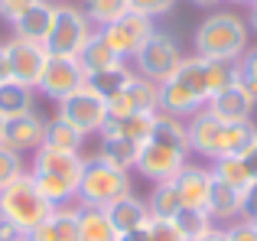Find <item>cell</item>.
Segmentation results:
<instances>
[{"label": "cell", "instance_id": "cell-26", "mask_svg": "<svg viewBox=\"0 0 257 241\" xmlns=\"http://www.w3.org/2000/svg\"><path fill=\"white\" fill-rule=\"evenodd\" d=\"M78 62H82L85 75H98V72H107V69H117V65H124V59L114 56V52L104 46V39L98 36V30H94V36L88 39V46L82 49Z\"/></svg>", "mask_w": 257, "mask_h": 241}, {"label": "cell", "instance_id": "cell-52", "mask_svg": "<svg viewBox=\"0 0 257 241\" xmlns=\"http://www.w3.org/2000/svg\"><path fill=\"white\" fill-rule=\"evenodd\" d=\"M17 241H30V238H17Z\"/></svg>", "mask_w": 257, "mask_h": 241}, {"label": "cell", "instance_id": "cell-36", "mask_svg": "<svg viewBox=\"0 0 257 241\" xmlns=\"http://www.w3.org/2000/svg\"><path fill=\"white\" fill-rule=\"evenodd\" d=\"M234 65H238V85L257 101V46L244 49V56H241Z\"/></svg>", "mask_w": 257, "mask_h": 241}, {"label": "cell", "instance_id": "cell-35", "mask_svg": "<svg viewBox=\"0 0 257 241\" xmlns=\"http://www.w3.org/2000/svg\"><path fill=\"white\" fill-rule=\"evenodd\" d=\"M131 78H134V69L124 62V65H117V69H107V72H98V75H88V85H91L98 95L114 98L127 82H131Z\"/></svg>", "mask_w": 257, "mask_h": 241}, {"label": "cell", "instance_id": "cell-41", "mask_svg": "<svg viewBox=\"0 0 257 241\" xmlns=\"http://www.w3.org/2000/svg\"><path fill=\"white\" fill-rule=\"evenodd\" d=\"M33 4H36V0H0V17H4L7 23H17Z\"/></svg>", "mask_w": 257, "mask_h": 241}, {"label": "cell", "instance_id": "cell-15", "mask_svg": "<svg viewBox=\"0 0 257 241\" xmlns=\"http://www.w3.org/2000/svg\"><path fill=\"white\" fill-rule=\"evenodd\" d=\"M176 189H179L182 209H205L208 205V192H212V166H199V163H186L176 173Z\"/></svg>", "mask_w": 257, "mask_h": 241}, {"label": "cell", "instance_id": "cell-31", "mask_svg": "<svg viewBox=\"0 0 257 241\" xmlns=\"http://www.w3.org/2000/svg\"><path fill=\"white\" fill-rule=\"evenodd\" d=\"M212 176L218 179V183L231 186V189H241V192H244L247 183H251V173H247V166H244V160H241V157H221V160H215V163H212Z\"/></svg>", "mask_w": 257, "mask_h": 241}, {"label": "cell", "instance_id": "cell-33", "mask_svg": "<svg viewBox=\"0 0 257 241\" xmlns=\"http://www.w3.org/2000/svg\"><path fill=\"white\" fill-rule=\"evenodd\" d=\"M257 144V127L254 120H241V124L225 127V157H244Z\"/></svg>", "mask_w": 257, "mask_h": 241}, {"label": "cell", "instance_id": "cell-53", "mask_svg": "<svg viewBox=\"0 0 257 241\" xmlns=\"http://www.w3.org/2000/svg\"><path fill=\"white\" fill-rule=\"evenodd\" d=\"M254 225H257V218H254Z\"/></svg>", "mask_w": 257, "mask_h": 241}, {"label": "cell", "instance_id": "cell-50", "mask_svg": "<svg viewBox=\"0 0 257 241\" xmlns=\"http://www.w3.org/2000/svg\"><path fill=\"white\" fill-rule=\"evenodd\" d=\"M4 124H7V120H4V117H0V140H4Z\"/></svg>", "mask_w": 257, "mask_h": 241}, {"label": "cell", "instance_id": "cell-40", "mask_svg": "<svg viewBox=\"0 0 257 241\" xmlns=\"http://www.w3.org/2000/svg\"><path fill=\"white\" fill-rule=\"evenodd\" d=\"M176 7V0H131V10L134 13H144V17L157 20V17H166Z\"/></svg>", "mask_w": 257, "mask_h": 241}, {"label": "cell", "instance_id": "cell-39", "mask_svg": "<svg viewBox=\"0 0 257 241\" xmlns=\"http://www.w3.org/2000/svg\"><path fill=\"white\" fill-rule=\"evenodd\" d=\"M225 241H257V225L254 218H238V222L225 225Z\"/></svg>", "mask_w": 257, "mask_h": 241}, {"label": "cell", "instance_id": "cell-22", "mask_svg": "<svg viewBox=\"0 0 257 241\" xmlns=\"http://www.w3.org/2000/svg\"><path fill=\"white\" fill-rule=\"evenodd\" d=\"M78 235L82 241H117V228L101 205H78Z\"/></svg>", "mask_w": 257, "mask_h": 241}, {"label": "cell", "instance_id": "cell-17", "mask_svg": "<svg viewBox=\"0 0 257 241\" xmlns=\"http://www.w3.org/2000/svg\"><path fill=\"white\" fill-rule=\"evenodd\" d=\"M205 108V101H202L195 91H189L186 85L179 82V78H166V82H160V114H170V117H179V120H189L195 114V111Z\"/></svg>", "mask_w": 257, "mask_h": 241}, {"label": "cell", "instance_id": "cell-29", "mask_svg": "<svg viewBox=\"0 0 257 241\" xmlns=\"http://www.w3.org/2000/svg\"><path fill=\"white\" fill-rule=\"evenodd\" d=\"M173 75L179 78V82L186 85L189 91H195V95H199L202 101L208 104V85H205V59H202V56H182L179 69H176Z\"/></svg>", "mask_w": 257, "mask_h": 241}, {"label": "cell", "instance_id": "cell-5", "mask_svg": "<svg viewBox=\"0 0 257 241\" xmlns=\"http://www.w3.org/2000/svg\"><path fill=\"white\" fill-rule=\"evenodd\" d=\"M91 36H94V26H91V20L85 17L82 7H75V4H56L49 36H46L43 46H46L49 56H75L78 59Z\"/></svg>", "mask_w": 257, "mask_h": 241}, {"label": "cell", "instance_id": "cell-2", "mask_svg": "<svg viewBox=\"0 0 257 241\" xmlns=\"http://www.w3.org/2000/svg\"><path fill=\"white\" fill-rule=\"evenodd\" d=\"M247 49V23L231 10L208 13L195 30V56L238 62Z\"/></svg>", "mask_w": 257, "mask_h": 241}, {"label": "cell", "instance_id": "cell-25", "mask_svg": "<svg viewBox=\"0 0 257 241\" xmlns=\"http://www.w3.org/2000/svg\"><path fill=\"white\" fill-rule=\"evenodd\" d=\"M33 111V88L17 78H7L0 82V117L10 120V117H20V114H30Z\"/></svg>", "mask_w": 257, "mask_h": 241}, {"label": "cell", "instance_id": "cell-16", "mask_svg": "<svg viewBox=\"0 0 257 241\" xmlns=\"http://www.w3.org/2000/svg\"><path fill=\"white\" fill-rule=\"evenodd\" d=\"M26 238L30 241H82V235H78V205H56Z\"/></svg>", "mask_w": 257, "mask_h": 241}, {"label": "cell", "instance_id": "cell-28", "mask_svg": "<svg viewBox=\"0 0 257 241\" xmlns=\"http://www.w3.org/2000/svg\"><path fill=\"white\" fill-rule=\"evenodd\" d=\"M43 144H46V147H56V150H72V153H78V150H82V144H85V134L75 131L69 120H62V117L56 114V117L46 120Z\"/></svg>", "mask_w": 257, "mask_h": 241}, {"label": "cell", "instance_id": "cell-37", "mask_svg": "<svg viewBox=\"0 0 257 241\" xmlns=\"http://www.w3.org/2000/svg\"><path fill=\"white\" fill-rule=\"evenodd\" d=\"M144 241H186L179 228H176L173 218H147L144 225Z\"/></svg>", "mask_w": 257, "mask_h": 241}, {"label": "cell", "instance_id": "cell-1", "mask_svg": "<svg viewBox=\"0 0 257 241\" xmlns=\"http://www.w3.org/2000/svg\"><path fill=\"white\" fill-rule=\"evenodd\" d=\"M189 134H186V120L170 117V114H157L153 134L147 144H140L137 153V166L140 173L150 183H163V179H176V173L189 163Z\"/></svg>", "mask_w": 257, "mask_h": 241}, {"label": "cell", "instance_id": "cell-18", "mask_svg": "<svg viewBox=\"0 0 257 241\" xmlns=\"http://www.w3.org/2000/svg\"><path fill=\"white\" fill-rule=\"evenodd\" d=\"M205 108L212 111L218 120H225V124H241V120H251L257 101L247 95L244 88H241V85H231V88H225L221 95L208 98Z\"/></svg>", "mask_w": 257, "mask_h": 241}, {"label": "cell", "instance_id": "cell-43", "mask_svg": "<svg viewBox=\"0 0 257 241\" xmlns=\"http://www.w3.org/2000/svg\"><path fill=\"white\" fill-rule=\"evenodd\" d=\"M7 78H13L10 75V56H7V46L0 43V82H7Z\"/></svg>", "mask_w": 257, "mask_h": 241}, {"label": "cell", "instance_id": "cell-10", "mask_svg": "<svg viewBox=\"0 0 257 241\" xmlns=\"http://www.w3.org/2000/svg\"><path fill=\"white\" fill-rule=\"evenodd\" d=\"M160 108V82L137 75L124 85L114 98H107V120H124L137 111H157Z\"/></svg>", "mask_w": 257, "mask_h": 241}, {"label": "cell", "instance_id": "cell-42", "mask_svg": "<svg viewBox=\"0 0 257 241\" xmlns=\"http://www.w3.org/2000/svg\"><path fill=\"white\" fill-rule=\"evenodd\" d=\"M241 196H244V218H257V179L247 183V189Z\"/></svg>", "mask_w": 257, "mask_h": 241}, {"label": "cell", "instance_id": "cell-51", "mask_svg": "<svg viewBox=\"0 0 257 241\" xmlns=\"http://www.w3.org/2000/svg\"><path fill=\"white\" fill-rule=\"evenodd\" d=\"M231 4H247V7H251V4H254V0H231Z\"/></svg>", "mask_w": 257, "mask_h": 241}, {"label": "cell", "instance_id": "cell-24", "mask_svg": "<svg viewBox=\"0 0 257 241\" xmlns=\"http://www.w3.org/2000/svg\"><path fill=\"white\" fill-rule=\"evenodd\" d=\"M137 153H140V144H134V140H127V137H117V134H101L98 157L104 160V163L131 173L134 166H137Z\"/></svg>", "mask_w": 257, "mask_h": 241}, {"label": "cell", "instance_id": "cell-38", "mask_svg": "<svg viewBox=\"0 0 257 241\" xmlns=\"http://www.w3.org/2000/svg\"><path fill=\"white\" fill-rule=\"evenodd\" d=\"M23 173H26L23 153H17V150H10V147L0 144V189H4V186H10L13 179H20Z\"/></svg>", "mask_w": 257, "mask_h": 241}, {"label": "cell", "instance_id": "cell-6", "mask_svg": "<svg viewBox=\"0 0 257 241\" xmlns=\"http://www.w3.org/2000/svg\"><path fill=\"white\" fill-rule=\"evenodd\" d=\"M179 62H182V49L176 43V36L166 30H153V36L144 43V49L134 56V72L150 78V82H166L179 69Z\"/></svg>", "mask_w": 257, "mask_h": 241}, {"label": "cell", "instance_id": "cell-21", "mask_svg": "<svg viewBox=\"0 0 257 241\" xmlns=\"http://www.w3.org/2000/svg\"><path fill=\"white\" fill-rule=\"evenodd\" d=\"M52 10H56V4H49V0H36V4H33L17 23H10L13 36L26 39V43H46L49 26H52Z\"/></svg>", "mask_w": 257, "mask_h": 241}, {"label": "cell", "instance_id": "cell-8", "mask_svg": "<svg viewBox=\"0 0 257 241\" xmlns=\"http://www.w3.org/2000/svg\"><path fill=\"white\" fill-rule=\"evenodd\" d=\"M153 20L144 17V13H124L120 20H114V23L101 26L98 36L104 39V46L114 52L117 59H124V62H131L134 56H137L140 49H144V43L153 36Z\"/></svg>", "mask_w": 257, "mask_h": 241}, {"label": "cell", "instance_id": "cell-45", "mask_svg": "<svg viewBox=\"0 0 257 241\" xmlns=\"http://www.w3.org/2000/svg\"><path fill=\"white\" fill-rule=\"evenodd\" d=\"M17 238H20V235L10 228V225H4V222H0V241H17Z\"/></svg>", "mask_w": 257, "mask_h": 241}, {"label": "cell", "instance_id": "cell-46", "mask_svg": "<svg viewBox=\"0 0 257 241\" xmlns=\"http://www.w3.org/2000/svg\"><path fill=\"white\" fill-rule=\"evenodd\" d=\"M199 241H225V231L215 228V231H208V235H205V238H199Z\"/></svg>", "mask_w": 257, "mask_h": 241}, {"label": "cell", "instance_id": "cell-30", "mask_svg": "<svg viewBox=\"0 0 257 241\" xmlns=\"http://www.w3.org/2000/svg\"><path fill=\"white\" fill-rule=\"evenodd\" d=\"M82 10H85V17L91 20L94 30H101V26L120 20L124 13H131V0H85Z\"/></svg>", "mask_w": 257, "mask_h": 241}, {"label": "cell", "instance_id": "cell-3", "mask_svg": "<svg viewBox=\"0 0 257 241\" xmlns=\"http://www.w3.org/2000/svg\"><path fill=\"white\" fill-rule=\"evenodd\" d=\"M49 212H52V205L39 196V189H36L30 173H23L20 179H13L10 186L0 189V222L10 225L20 238L30 235Z\"/></svg>", "mask_w": 257, "mask_h": 241}, {"label": "cell", "instance_id": "cell-9", "mask_svg": "<svg viewBox=\"0 0 257 241\" xmlns=\"http://www.w3.org/2000/svg\"><path fill=\"white\" fill-rule=\"evenodd\" d=\"M85 82H88V75H85L82 62H78L75 56H49L43 75H39L36 91L59 104L62 98H69L75 88H82Z\"/></svg>", "mask_w": 257, "mask_h": 241}, {"label": "cell", "instance_id": "cell-12", "mask_svg": "<svg viewBox=\"0 0 257 241\" xmlns=\"http://www.w3.org/2000/svg\"><path fill=\"white\" fill-rule=\"evenodd\" d=\"M4 46H7V56H10V75L36 91L39 75H43L46 62H49L46 46L43 43H26V39H17V36L7 39Z\"/></svg>", "mask_w": 257, "mask_h": 241}, {"label": "cell", "instance_id": "cell-19", "mask_svg": "<svg viewBox=\"0 0 257 241\" xmlns=\"http://www.w3.org/2000/svg\"><path fill=\"white\" fill-rule=\"evenodd\" d=\"M208 218H212L215 225H231L238 222V218H244V196H241V189H231V186L218 183L215 179L212 183V192H208V205H205Z\"/></svg>", "mask_w": 257, "mask_h": 241}, {"label": "cell", "instance_id": "cell-44", "mask_svg": "<svg viewBox=\"0 0 257 241\" xmlns=\"http://www.w3.org/2000/svg\"><path fill=\"white\" fill-rule=\"evenodd\" d=\"M241 160H244V166H247V173H251V179H257V144H254Z\"/></svg>", "mask_w": 257, "mask_h": 241}, {"label": "cell", "instance_id": "cell-20", "mask_svg": "<svg viewBox=\"0 0 257 241\" xmlns=\"http://www.w3.org/2000/svg\"><path fill=\"white\" fill-rule=\"evenodd\" d=\"M107 218H111V225L117 228V235L140 231V228L147 225V218H150L147 199H140V196H134V192H127V196H120L117 202L107 205Z\"/></svg>", "mask_w": 257, "mask_h": 241}, {"label": "cell", "instance_id": "cell-4", "mask_svg": "<svg viewBox=\"0 0 257 241\" xmlns=\"http://www.w3.org/2000/svg\"><path fill=\"white\" fill-rule=\"evenodd\" d=\"M127 192H134L127 170H117V166L104 163L98 153L85 157L82 179H78V199H75L78 205H101V209H107L111 202H117Z\"/></svg>", "mask_w": 257, "mask_h": 241}, {"label": "cell", "instance_id": "cell-34", "mask_svg": "<svg viewBox=\"0 0 257 241\" xmlns=\"http://www.w3.org/2000/svg\"><path fill=\"white\" fill-rule=\"evenodd\" d=\"M173 222H176V228L186 235V241H199V238H205L208 231H215V222L208 218L205 209H179V215H176Z\"/></svg>", "mask_w": 257, "mask_h": 241}, {"label": "cell", "instance_id": "cell-32", "mask_svg": "<svg viewBox=\"0 0 257 241\" xmlns=\"http://www.w3.org/2000/svg\"><path fill=\"white\" fill-rule=\"evenodd\" d=\"M205 85H208V98L221 95L225 88L238 85V65L221 62V59H205Z\"/></svg>", "mask_w": 257, "mask_h": 241}, {"label": "cell", "instance_id": "cell-23", "mask_svg": "<svg viewBox=\"0 0 257 241\" xmlns=\"http://www.w3.org/2000/svg\"><path fill=\"white\" fill-rule=\"evenodd\" d=\"M160 111H137V114L124 117V120H107L101 127V134H117V137H127L134 144H147L153 134V124H157Z\"/></svg>", "mask_w": 257, "mask_h": 241}, {"label": "cell", "instance_id": "cell-54", "mask_svg": "<svg viewBox=\"0 0 257 241\" xmlns=\"http://www.w3.org/2000/svg\"><path fill=\"white\" fill-rule=\"evenodd\" d=\"M49 4H52V0H49Z\"/></svg>", "mask_w": 257, "mask_h": 241}, {"label": "cell", "instance_id": "cell-49", "mask_svg": "<svg viewBox=\"0 0 257 241\" xmlns=\"http://www.w3.org/2000/svg\"><path fill=\"white\" fill-rule=\"evenodd\" d=\"M192 4H199V7H212V4H218V0H192Z\"/></svg>", "mask_w": 257, "mask_h": 241}, {"label": "cell", "instance_id": "cell-7", "mask_svg": "<svg viewBox=\"0 0 257 241\" xmlns=\"http://www.w3.org/2000/svg\"><path fill=\"white\" fill-rule=\"evenodd\" d=\"M56 114L62 120H69L75 131H82L85 137L88 134H101V127L107 124V98L98 95V91L85 82L82 88H75L69 98H62V101L56 104Z\"/></svg>", "mask_w": 257, "mask_h": 241}, {"label": "cell", "instance_id": "cell-47", "mask_svg": "<svg viewBox=\"0 0 257 241\" xmlns=\"http://www.w3.org/2000/svg\"><path fill=\"white\" fill-rule=\"evenodd\" d=\"M117 241H144V228H140V231H131V235H120Z\"/></svg>", "mask_w": 257, "mask_h": 241}, {"label": "cell", "instance_id": "cell-11", "mask_svg": "<svg viewBox=\"0 0 257 241\" xmlns=\"http://www.w3.org/2000/svg\"><path fill=\"white\" fill-rule=\"evenodd\" d=\"M225 120H218L208 108L195 111L192 117L186 120V134H189V150L199 153L205 160H221L225 157Z\"/></svg>", "mask_w": 257, "mask_h": 241}, {"label": "cell", "instance_id": "cell-14", "mask_svg": "<svg viewBox=\"0 0 257 241\" xmlns=\"http://www.w3.org/2000/svg\"><path fill=\"white\" fill-rule=\"evenodd\" d=\"M43 134H46V117H39L36 108H33L30 114H20V117L7 120L0 144L17 150V153H36L43 147Z\"/></svg>", "mask_w": 257, "mask_h": 241}, {"label": "cell", "instance_id": "cell-48", "mask_svg": "<svg viewBox=\"0 0 257 241\" xmlns=\"http://www.w3.org/2000/svg\"><path fill=\"white\" fill-rule=\"evenodd\" d=\"M251 26H254V33H257V0L251 4Z\"/></svg>", "mask_w": 257, "mask_h": 241}, {"label": "cell", "instance_id": "cell-27", "mask_svg": "<svg viewBox=\"0 0 257 241\" xmlns=\"http://www.w3.org/2000/svg\"><path fill=\"white\" fill-rule=\"evenodd\" d=\"M147 209H150L153 218H176L182 209L179 189H176L173 179H163V183H153V192L147 199Z\"/></svg>", "mask_w": 257, "mask_h": 241}, {"label": "cell", "instance_id": "cell-13", "mask_svg": "<svg viewBox=\"0 0 257 241\" xmlns=\"http://www.w3.org/2000/svg\"><path fill=\"white\" fill-rule=\"evenodd\" d=\"M82 166H85L82 153L56 150V147H46L43 144L36 153H33L30 173H46V176H59V179H69V183L78 186V179H82Z\"/></svg>", "mask_w": 257, "mask_h": 241}]
</instances>
